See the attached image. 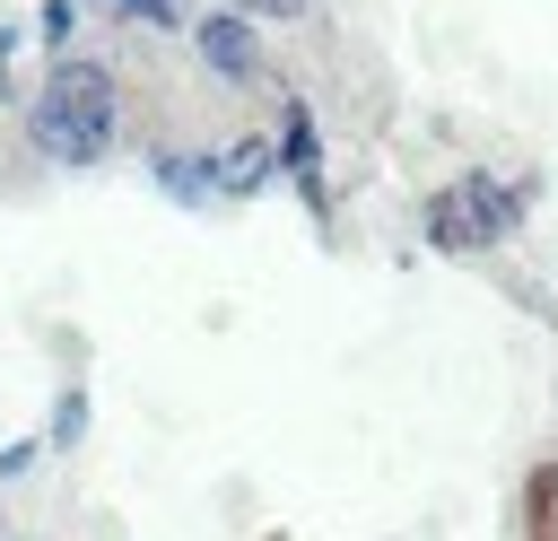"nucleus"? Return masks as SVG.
I'll return each mask as SVG.
<instances>
[{"label": "nucleus", "instance_id": "obj_1", "mask_svg": "<svg viewBox=\"0 0 558 541\" xmlns=\"http://www.w3.org/2000/svg\"><path fill=\"white\" fill-rule=\"evenodd\" d=\"M113 131H122V87H113V70L61 52V61L44 70V87L26 96V140H35L52 166H96V157L113 148Z\"/></svg>", "mask_w": 558, "mask_h": 541}, {"label": "nucleus", "instance_id": "obj_2", "mask_svg": "<svg viewBox=\"0 0 558 541\" xmlns=\"http://www.w3.org/2000/svg\"><path fill=\"white\" fill-rule=\"evenodd\" d=\"M279 175L296 183V201L314 209V227H331V175H323V131H314V105L305 96L279 105Z\"/></svg>", "mask_w": 558, "mask_h": 541}, {"label": "nucleus", "instance_id": "obj_3", "mask_svg": "<svg viewBox=\"0 0 558 541\" xmlns=\"http://www.w3.org/2000/svg\"><path fill=\"white\" fill-rule=\"evenodd\" d=\"M192 44H201V61L218 70V79H262V35H253V17L244 9H209V17H192Z\"/></svg>", "mask_w": 558, "mask_h": 541}, {"label": "nucleus", "instance_id": "obj_4", "mask_svg": "<svg viewBox=\"0 0 558 541\" xmlns=\"http://www.w3.org/2000/svg\"><path fill=\"white\" fill-rule=\"evenodd\" d=\"M418 236H427L436 253H453V262H480V253H497V236L480 227V209L462 201V183H436V192H427V209H418Z\"/></svg>", "mask_w": 558, "mask_h": 541}, {"label": "nucleus", "instance_id": "obj_5", "mask_svg": "<svg viewBox=\"0 0 558 541\" xmlns=\"http://www.w3.org/2000/svg\"><path fill=\"white\" fill-rule=\"evenodd\" d=\"M453 183H462V201L480 209V227H488L497 244H514V236H523V218H532V183H506L497 166H462Z\"/></svg>", "mask_w": 558, "mask_h": 541}, {"label": "nucleus", "instance_id": "obj_6", "mask_svg": "<svg viewBox=\"0 0 558 541\" xmlns=\"http://www.w3.org/2000/svg\"><path fill=\"white\" fill-rule=\"evenodd\" d=\"M514 541H558V454L514 480Z\"/></svg>", "mask_w": 558, "mask_h": 541}, {"label": "nucleus", "instance_id": "obj_7", "mask_svg": "<svg viewBox=\"0 0 558 541\" xmlns=\"http://www.w3.org/2000/svg\"><path fill=\"white\" fill-rule=\"evenodd\" d=\"M270 175H279V140H262V131H253V140H235V148L218 157V192H235V201H253Z\"/></svg>", "mask_w": 558, "mask_h": 541}, {"label": "nucleus", "instance_id": "obj_8", "mask_svg": "<svg viewBox=\"0 0 558 541\" xmlns=\"http://www.w3.org/2000/svg\"><path fill=\"white\" fill-rule=\"evenodd\" d=\"M157 183H166L183 209H201V201L218 192V157H192V148H157Z\"/></svg>", "mask_w": 558, "mask_h": 541}, {"label": "nucleus", "instance_id": "obj_9", "mask_svg": "<svg viewBox=\"0 0 558 541\" xmlns=\"http://www.w3.org/2000/svg\"><path fill=\"white\" fill-rule=\"evenodd\" d=\"M70 26H78V0H44V26H35V35H44L52 52L70 44Z\"/></svg>", "mask_w": 558, "mask_h": 541}, {"label": "nucleus", "instance_id": "obj_10", "mask_svg": "<svg viewBox=\"0 0 558 541\" xmlns=\"http://www.w3.org/2000/svg\"><path fill=\"white\" fill-rule=\"evenodd\" d=\"M227 9H244V17H279V26L305 17V0H227Z\"/></svg>", "mask_w": 558, "mask_h": 541}]
</instances>
